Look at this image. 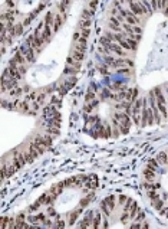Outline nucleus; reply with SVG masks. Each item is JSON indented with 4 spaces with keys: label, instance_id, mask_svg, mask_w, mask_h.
<instances>
[{
    "label": "nucleus",
    "instance_id": "0eeeda50",
    "mask_svg": "<svg viewBox=\"0 0 168 229\" xmlns=\"http://www.w3.org/2000/svg\"><path fill=\"white\" fill-rule=\"evenodd\" d=\"M65 187H66V186H65L63 182H59V183H56V185L52 186V187L49 189V190H51L52 193H53V195L57 198V196H61V195H62V192H63Z\"/></svg>",
    "mask_w": 168,
    "mask_h": 229
},
{
    "label": "nucleus",
    "instance_id": "7ed1b4c3",
    "mask_svg": "<svg viewBox=\"0 0 168 229\" xmlns=\"http://www.w3.org/2000/svg\"><path fill=\"white\" fill-rule=\"evenodd\" d=\"M94 216H95L94 210L86 212V215L84 216V219L78 223V228H91V226H92V221H94Z\"/></svg>",
    "mask_w": 168,
    "mask_h": 229
},
{
    "label": "nucleus",
    "instance_id": "aec40b11",
    "mask_svg": "<svg viewBox=\"0 0 168 229\" xmlns=\"http://www.w3.org/2000/svg\"><path fill=\"white\" fill-rule=\"evenodd\" d=\"M94 99H96V92H95L94 89L89 88V91H88V94H86V98H85V101H86V103H91V101H94Z\"/></svg>",
    "mask_w": 168,
    "mask_h": 229
},
{
    "label": "nucleus",
    "instance_id": "dca6fc26",
    "mask_svg": "<svg viewBox=\"0 0 168 229\" xmlns=\"http://www.w3.org/2000/svg\"><path fill=\"white\" fill-rule=\"evenodd\" d=\"M86 127H94L96 123H99V117L98 115H91L86 118Z\"/></svg>",
    "mask_w": 168,
    "mask_h": 229
},
{
    "label": "nucleus",
    "instance_id": "4c0bfd02",
    "mask_svg": "<svg viewBox=\"0 0 168 229\" xmlns=\"http://www.w3.org/2000/svg\"><path fill=\"white\" fill-rule=\"evenodd\" d=\"M102 226H104V228H108V226H109V223H108V221H105V222L102 223Z\"/></svg>",
    "mask_w": 168,
    "mask_h": 229
},
{
    "label": "nucleus",
    "instance_id": "2eb2a0df",
    "mask_svg": "<svg viewBox=\"0 0 168 229\" xmlns=\"http://www.w3.org/2000/svg\"><path fill=\"white\" fill-rule=\"evenodd\" d=\"M157 160L160 164H167V160H168V154L167 151H161V153L157 156Z\"/></svg>",
    "mask_w": 168,
    "mask_h": 229
},
{
    "label": "nucleus",
    "instance_id": "b1692460",
    "mask_svg": "<svg viewBox=\"0 0 168 229\" xmlns=\"http://www.w3.org/2000/svg\"><path fill=\"white\" fill-rule=\"evenodd\" d=\"M23 154H24V159H26V163H32V161L35 160V156L30 153V150H27V151H23Z\"/></svg>",
    "mask_w": 168,
    "mask_h": 229
},
{
    "label": "nucleus",
    "instance_id": "9d476101",
    "mask_svg": "<svg viewBox=\"0 0 168 229\" xmlns=\"http://www.w3.org/2000/svg\"><path fill=\"white\" fill-rule=\"evenodd\" d=\"M65 75H71V76H75L79 72V68L78 66H72V65H66L65 66Z\"/></svg>",
    "mask_w": 168,
    "mask_h": 229
},
{
    "label": "nucleus",
    "instance_id": "4be33fe9",
    "mask_svg": "<svg viewBox=\"0 0 168 229\" xmlns=\"http://www.w3.org/2000/svg\"><path fill=\"white\" fill-rule=\"evenodd\" d=\"M84 27H91V19H84V17H81L79 29H84Z\"/></svg>",
    "mask_w": 168,
    "mask_h": 229
},
{
    "label": "nucleus",
    "instance_id": "cd10ccee",
    "mask_svg": "<svg viewBox=\"0 0 168 229\" xmlns=\"http://www.w3.org/2000/svg\"><path fill=\"white\" fill-rule=\"evenodd\" d=\"M108 68H109V66H108L106 64H104V65H101V66H99V72H101V74H104V75H108V74H109V71H108Z\"/></svg>",
    "mask_w": 168,
    "mask_h": 229
},
{
    "label": "nucleus",
    "instance_id": "e433bc0d",
    "mask_svg": "<svg viewBox=\"0 0 168 229\" xmlns=\"http://www.w3.org/2000/svg\"><path fill=\"white\" fill-rule=\"evenodd\" d=\"M131 2H132V0H121V3H122V4H129Z\"/></svg>",
    "mask_w": 168,
    "mask_h": 229
},
{
    "label": "nucleus",
    "instance_id": "f704fd0d",
    "mask_svg": "<svg viewBox=\"0 0 168 229\" xmlns=\"http://www.w3.org/2000/svg\"><path fill=\"white\" fill-rule=\"evenodd\" d=\"M26 221H29L30 223H37V222H39V219H37V216H32V215H30V216H27Z\"/></svg>",
    "mask_w": 168,
    "mask_h": 229
},
{
    "label": "nucleus",
    "instance_id": "f3484780",
    "mask_svg": "<svg viewBox=\"0 0 168 229\" xmlns=\"http://www.w3.org/2000/svg\"><path fill=\"white\" fill-rule=\"evenodd\" d=\"M71 55L73 56L75 59H76L78 62H82V59H84V56H85V52H81V51H78V49H73Z\"/></svg>",
    "mask_w": 168,
    "mask_h": 229
},
{
    "label": "nucleus",
    "instance_id": "ddd939ff",
    "mask_svg": "<svg viewBox=\"0 0 168 229\" xmlns=\"http://www.w3.org/2000/svg\"><path fill=\"white\" fill-rule=\"evenodd\" d=\"M155 171L157 170H152V169H145V171H144V177H145V180L147 182H152L154 180V177H155Z\"/></svg>",
    "mask_w": 168,
    "mask_h": 229
},
{
    "label": "nucleus",
    "instance_id": "6ab92c4d",
    "mask_svg": "<svg viewBox=\"0 0 168 229\" xmlns=\"http://www.w3.org/2000/svg\"><path fill=\"white\" fill-rule=\"evenodd\" d=\"M41 206H42V203L39 202V200H36V202H35L33 205H30V206H29V208H27V212H29V213L37 212V210H39V208H41Z\"/></svg>",
    "mask_w": 168,
    "mask_h": 229
},
{
    "label": "nucleus",
    "instance_id": "f03ea898",
    "mask_svg": "<svg viewBox=\"0 0 168 229\" xmlns=\"http://www.w3.org/2000/svg\"><path fill=\"white\" fill-rule=\"evenodd\" d=\"M108 49H109V52L112 55H117V56H121V58L127 55V51L119 43H117V42H112V43L108 45Z\"/></svg>",
    "mask_w": 168,
    "mask_h": 229
},
{
    "label": "nucleus",
    "instance_id": "c9c22d12",
    "mask_svg": "<svg viewBox=\"0 0 168 229\" xmlns=\"http://www.w3.org/2000/svg\"><path fill=\"white\" fill-rule=\"evenodd\" d=\"M37 219H39V221H41V222H45V221H46L47 219V216L45 215V213H37Z\"/></svg>",
    "mask_w": 168,
    "mask_h": 229
},
{
    "label": "nucleus",
    "instance_id": "473e14b6",
    "mask_svg": "<svg viewBox=\"0 0 168 229\" xmlns=\"http://www.w3.org/2000/svg\"><path fill=\"white\" fill-rule=\"evenodd\" d=\"M144 219H145V213L142 212V210H139V213L137 215V219H135V221H137V222H141V221H144Z\"/></svg>",
    "mask_w": 168,
    "mask_h": 229
},
{
    "label": "nucleus",
    "instance_id": "20e7f679",
    "mask_svg": "<svg viewBox=\"0 0 168 229\" xmlns=\"http://www.w3.org/2000/svg\"><path fill=\"white\" fill-rule=\"evenodd\" d=\"M10 64H13V65H17V66H20V65H26L27 64V59L24 58V55L20 51H17L16 55H14L13 58H12Z\"/></svg>",
    "mask_w": 168,
    "mask_h": 229
},
{
    "label": "nucleus",
    "instance_id": "ea45409f",
    "mask_svg": "<svg viewBox=\"0 0 168 229\" xmlns=\"http://www.w3.org/2000/svg\"><path fill=\"white\" fill-rule=\"evenodd\" d=\"M164 88H165V92H167V94H168V84H167V85H165V87H164Z\"/></svg>",
    "mask_w": 168,
    "mask_h": 229
},
{
    "label": "nucleus",
    "instance_id": "58836bf2",
    "mask_svg": "<svg viewBox=\"0 0 168 229\" xmlns=\"http://www.w3.org/2000/svg\"><path fill=\"white\" fill-rule=\"evenodd\" d=\"M162 12H164V13H165V16H168V6L165 7V9H164V10H162Z\"/></svg>",
    "mask_w": 168,
    "mask_h": 229
},
{
    "label": "nucleus",
    "instance_id": "423d86ee",
    "mask_svg": "<svg viewBox=\"0 0 168 229\" xmlns=\"http://www.w3.org/2000/svg\"><path fill=\"white\" fill-rule=\"evenodd\" d=\"M82 210H84V208H81L79 205H78V208L75 210H72L71 215H69V225H73L76 222V219H79V215L82 213Z\"/></svg>",
    "mask_w": 168,
    "mask_h": 229
},
{
    "label": "nucleus",
    "instance_id": "4468645a",
    "mask_svg": "<svg viewBox=\"0 0 168 229\" xmlns=\"http://www.w3.org/2000/svg\"><path fill=\"white\" fill-rule=\"evenodd\" d=\"M101 212L104 213L106 218H108V216H111V213H112V209L109 208V206H108L106 203L104 202V200H102V203H101Z\"/></svg>",
    "mask_w": 168,
    "mask_h": 229
},
{
    "label": "nucleus",
    "instance_id": "5701e85b",
    "mask_svg": "<svg viewBox=\"0 0 168 229\" xmlns=\"http://www.w3.org/2000/svg\"><path fill=\"white\" fill-rule=\"evenodd\" d=\"M46 215H47V216H51V218H57L56 209H55L52 205H49V208L46 209Z\"/></svg>",
    "mask_w": 168,
    "mask_h": 229
},
{
    "label": "nucleus",
    "instance_id": "c756f323",
    "mask_svg": "<svg viewBox=\"0 0 168 229\" xmlns=\"http://www.w3.org/2000/svg\"><path fill=\"white\" fill-rule=\"evenodd\" d=\"M148 196H149V199H151V200H154V199L160 198L157 190H148Z\"/></svg>",
    "mask_w": 168,
    "mask_h": 229
},
{
    "label": "nucleus",
    "instance_id": "2f4dec72",
    "mask_svg": "<svg viewBox=\"0 0 168 229\" xmlns=\"http://www.w3.org/2000/svg\"><path fill=\"white\" fill-rule=\"evenodd\" d=\"M134 33L139 35V36L142 35V27L139 26V25H134Z\"/></svg>",
    "mask_w": 168,
    "mask_h": 229
},
{
    "label": "nucleus",
    "instance_id": "9b49d317",
    "mask_svg": "<svg viewBox=\"0 0 168 229\" xmlns=\"http://www.w3.org/2000/svg\"><path fill=\"white\" fill-rule=\"evenodd\" d=\"M104 202L106 203L109 208L114 210V208H115V205H117V196H114V195H109V196H106V198L104 199Z\"/></svg>",
    "mask_w": 168,
    "mask_h": 229
},
{
    "label": "nucleus",
    "instance_id": "a878e982",
    "mask_svg": "<svg viewBox=\"0 0 168 229\" xmlns=\"http://www.w3.org/2000/svg\"><path fill=\"white\" fill-rule=\"evenodd\" d=\"M129 219H131V215H129V212H122V215H121V222L122 223H125V222H128V221H129Z\"/></svg>",
    "mask_w": 168,
    "mask_h": 229
},
{
    "label": "nucleus",
    "instance_id": "f8f14e48",
    "mask_svg": "<svg viewBox=\"0 0 168 229\" xmlns=\"http://www.w3.org/2000/svg\"><path fill=\"white\" fill-rule=\"evenodd\" d=\"M151 202H152V206H154L157 210H161V209L165 206V200L162 198H157V199H154V200H151Z\"/></svg>",
    "mask_w": 168,
    "mask_h": 229
},
{
    "label": "nucleus",
    "instance_id": "f257e3e1",
    "mask_svg": "<svg viewBox=\"0 0 168 229\" xmlns=\"http://www.w3.org/2000/svg\"><path fill=\"white\" fill-rule=\"evenodd\" d=\"M19 51L24 55V58L27 59V64H33V62L36 61V51H35L33 48H30V46H27L26 43H24Z\"/></svg>",
    "mask_w": 168,
    "mask_h": 229
},
{
    "label": "nucleus",
    "instance_id": "72a5a7b5",
    "mask_svg": "<svg viewBox=\"0 0 168 229\" xmlns=\"http://www.w3.org/2000/svg\"><path fill=\"white\" fill-rule=\"evenodd\" d=\"M24 221H26V216H24V213H20V215H17V218H16V223L24 222Z\"/></svg>",
    "mask_w": 168,
    "mask_h": 229
},
{
    "label": "nucleus",
    "instance_id": "393cba45",
    "mask_svg": "<svg viewBox=\"0 0 168 229\" xmlns=\"http://www.w3.org/2000/svg\"><path fill=\"white\" fill-rule=\"evenodd\" d=\"M128 200H129V198H128V196H125V195H119V196H118V203H119L121 206L127 205Z\"/></svg>",
    "mask_w": 168,
    "mask_h": 229
},
{
    "label": "nucleus",
    "instance_id": "c85d7f7f",
    "mask_svg": "<svg viewBox=\"0 0 168 229\" xmlns=\"http://www.w3.org/2000/svg\"><path fill=\"white\" fill-rule=\"evenodd\" d=\"M111 95H112V92L109 91V89H102V92H101V97L102 98H111Z\"/></svg>",
    "mask_w": 168,
    "mask_h": 229
},
{
    "label": "nucleus",
    "instance_id": "1a4fd4ad",
    "mask_svg": "<svg viewBox=\"0 0 168 229\" xmlns=\"http://www.w3.org/2000/svg\"><path fill=\"white\" fill-rule=\"evenodd\" d=\"M102 219H104V218H102L101 212H95V216H94V221H92V226H91V228H95V229L101 228Z\"/></svg>",
    "mask_w": 168,
    "mask_h": 229
},
{
    "label": "nucleus",
    "instance_id": "a19ab883",
    "mask_svg": "<svg viewBox=\"0 0 168 229\" xmlns=\"http://www.w3.org/2000/svg\"><path fill=\"white\" fill-rule=\"evenodd\" d=\"M167 166H168V160H167Z\"/></svg>",
    "mask_w": 168,
    "mask_h": 229
},
{
    "label": "nucleus",
    "instance_id": "412c9836",
    "mask_svg": "<svg viewBox=\"0 0 168 229\" xmlns=\"http://www.w3.org/2000/svg\"><path fill=\"white\" fill-rule=\"evenodd\" d=\"M105 131H104V138H111L112 137V127L109 124H104Z\"/></svg>",
    "mask_w": 168,
    "mask_h": 229
},
{
    "label": "nucleus",
    "instance_id": "39448f33",
    "mask_svg": "<svg viewBox=\"0 0 168 229\" xmlns=\"http://www.w3.org/2000/svg\"><path fill=\"white\" fill-rule=\"evenodd\" d=\"M85 185V187L86 189H96L98 187V177L95 175H92V176H88V179H86V182L84 183Z\"/></svg>",
    "mask_w": 168,
    "mask_h": 229
},
{
    "label": "nucleus",
    "instance_id": "7c9ffc66",
    "mask_svg": "<svg viewBox=\"0 0 168 229\" xmlns=\"http://www.w3.org/2000/svg\"><path fill=\"white\" fill-rule=\"evenodd\" d=\"M79 31H81V35L84 38H88L89 33H91V29H89V27H84V29H79Z\"/></svg>",
    "mask_w": 168,
    "mask_h": 229
},
{
    "label": "nucleus",
    "instance_id": "a211bd4d",
    "mask_svg": "<svg viewBox=\"0 0 168 229\" xmlns=\"http://www.w3.org/2000/svg\"><path fill=\"white\" fill-rule=\"evenodd\" d=\"M158 166H160V163H158L157 159H149L148 160V164H147V167L148 169H152V170H157Z\"/></svg>",
    "mask_w": 168,
    "mask_h": 229
},
{
    "label": "nucleus",
    "instance_id": "6e6552de",
    "mask_svg": "<svg viewBox=\"0 0 168 229\" xmlns=\"http://www.w3.org/2000/svg\"><path fill=\"white\" fill-rule=\"evenodd\" d=\"M65 14H62V13H56L55 14V22H53V31L56 32V31H59V27L62 26V23H63V20H65Z\"/></svg>",
    "mask_w": 168,
    "mask_h": 229
},
{
    "label": "nucleus",
    "instance_id": "bb28decb",
    "mask_svg": "<svg viewBox=\"0 0 168 229\" xmlns=\"http://www.w3.org/2000/svg\"><path fill=\"white\" fill-rule=\"evenodd\" d=\"M66 226V223H65V221L63 219H61L59 216H57V219H56V223H55V228H65Z\"/></svg>",
    "mask_w": 168,
    "mask_h": 229
}]
</instances>
